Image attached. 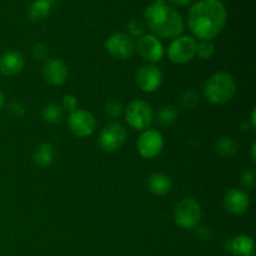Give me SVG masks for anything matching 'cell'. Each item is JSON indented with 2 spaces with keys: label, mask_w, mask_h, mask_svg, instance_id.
Listing matches in <instances>:
<instances>
[{
  "label": "cell",
  "mask_w": 256,
  "mask_h": 256,
  "mask_svg": "<svg viewBox=\"0 0 256 256\" xmlns=\"http://www.w3.org/2000/svg\"><path fill=\"white\" fill-rule=\"evenodd\" d=\"M228 22V10L222 0H199L192 6L188 18L190 32L196 39L216 38Z\"/></svg>",
  "instance_id": "1"
},
{
  "label": "cell",
  "mask_w": 256,
  "mask_h": 256,
  "mask_svg": "<svg viewBox=\"0 0 256 256\" xmlns=\"http://www.w3.org/2000/svg\"><path fill=\"white\" fill-rule=\"evenodd\" d=\"M146 26L162 39H176L184 32V22L179 12L166 2H152L144 12Z\"/></svg>",
  "instance_id": "2"
},
{
  "label": "cell",
  "mask_w": 256,
  "mask_h": 256,
  "mask_svg": "<svg viewBox=\"0 0 256 256\" xmlns=\"http://www.w3.org/2000/svg\"><path fill=\"white\" fill-rule=\"evenodd\" d=\"M236 92L235 79L224 72H215L206 80L204 85L205 98L216 105L226 104L232 99Z\"/></svg>",
  "instance_id": "3"
},
{
  "label": "cell",
  "mask_w": 256,
  "mask_h": 256,
  "mask_svg": "<svg viewBox=\"0 0 256 256\" xmlns=\"http://www.w3.org/2000/svg\"><path fill=\"white\" fill-rule=\"evenodd\" d=\"M174 219L175 222L182 229H195L202 219V208L199 202L192 198L182 199L175 208Z\"/></svg>",
  "instance_id": "4"
},
{
  "label": "cell",
  "mask_w": 256,
  "mask_h": 256,
  "mask_svg": "<svg viewBox=\"0 0 256 256\" xmlns=\"http://www.w3.org/2000/svg\"><path fill=\"white\" fill-rule=\"evenodd\" d=\"M125 119L126 122L135 130H146L152 125L154 114L152 109L146 102L134 100L125 109Z\"/></svg>",
  "instance_id": "5"
},
{
  "label": "cell",
  "mask_w": 256,
  "mask_h": 256,
  "mask_svg": "<svg viewBox=\"0 0 256 256\" xmlns=\"http://www.w3.org/2000/svg\"><path fill=\"white\" fill-rule=\"evenodd\" d=\"M196 40L192 36H179L168 48V56L175 64H185L196 55Z\"/></svg>",
  "instance_id": "6"
},
{
  "label": "cell",
  "mask_w": 256,
  "mask_h": 256,
  "mask_svg": "<svg viewBox=\"0 0 256 256\" xmlns=\"http://www.w3.org/2000/svg\"><path fill=\"white\" fill-rule=\"evenodd\" d=\"M68 125H69L70 132L75 136L88 138L95 132L96 120L88 110L76 109L70 112L69 118H68Z\"/></svg>",
  "instance_id": "7"
},
{
  "label": "cell",
  "mask_w": 256,
  "mask_h": 256,
  "mask_svg": "<svg viewBox=\"0 0 256 256\" xmlns=\"http://www.w3.org/2000/svg\"><path fill=\"white\" fill-rule=\"evenodd\" d=\"M126 140L125 129L118 122H110L99 135V146L105 152H114L119 150Z\"/></svg>",
  "instance_id": "8"
},
{
  "label": "cell",
  "mask_w": 256,
  "mask_h": 256,
  "mask_svg": "<svg viewBox=\"0 0 256 256\" xmlns=\"http://www.w3.org/2000/svg\"><path fill=\"white\" fill-rule=\"evenodd\" d=\"M138 152L144 159H154L164 148V138L158 130L146 129L142 132L136 142Z\"/></svg>",
  "instance_id": "9"
},
{
  "label": "cell",
  "mask_w": 256,
  "mask_h": 256,
  "mask_svg": "<svg viewBox=\"0 0 256 256\" xmlns=\"http://www.w3.org/2000/svg\"><path fill=\"white\" fill-rule=\"evenodd\" d=\"M105 48L112 56L120 60H126L132 56L135 52V42L126 32H115L108 38Z\"/></svg>",
  "instance_id": "10"
},
{
  "label": "cell",
  "mask_w": 256,
  "mask_h": 256,
  "mask_svg": "<svg viewBox=\"0 0 256 256\" xmlns=\"http://www.w3.org/2000/svg\"><path fill=\"white\" fill-rule=\"evenodd\" d=\"M136 50L140 56L149 62H158L164 56V48L162 42L155 35H142L136 44Z\"/></svg>",
  "instance_id": "11"
},
{
  "label": "cell",
  "mask_w": 256,
  "mask_h": 256,
  "mask_svg": "<svg viewBox=\"0 0 256 256\" xmlns=\"http://www.w3.org/2000/svg\"><path fill=\"white\" fill-rule=\"evenodd\" d=\"M162 82V74L154 65H144L136 72V84L142 92H154Z\"/></svg>",
  "instance_id": "12"
},
{
  "label": "cell",
  "mask_w": 256,
  "mask_h": 256,
  "mask_svg": "<svg viewBox=\"0 0 256 256\" xmlns=\"http://www.w3.org/2000/svg\"><path fill=\"white\" fill-rule=\"evenodd\" d=\"M42 76L49 84L60 86L68 79V66L59 59H48L42 65Z\"/></svg>",
  "instance_id": "13"
},
{
  "label": "cell",
  "mask_w": 256,
  "mask_h": 256,
  "mask_svg": "<svg viewBox=\"0 0 256 256\" xmlns=\"http://www.w3.org/2000/svg\"><path fill=\"white\" fill-rule=\"evenodd\" d=\"M224 205L230 214L242 215L249 208V196L242 190L230 189L224 198Z\"/></svg>",
  "instance_id": "14"
},
{
  "label": "cell",
  "mask_w": 256,
  "mask_h": 256,
  "mask_svg": "<svg viewBox=\"0 0 256 256\" xmlns=\"http://www.w3.org/2000/svg\"><path fill=\"white\" fill-rule=\"evenodd\" d=\"M24 65V56L19 52H8L0 56V72L6 76L19 74Z\"/></svg>",
  "instance_id": "15"
},
{
  "label": "cell",
  "mask_w": 256,
  "mask_h": 256,
  "mask_svg": "<svg viewBox=\"0 0 256 256\" xmlns=\"http://www.w3.org/2000/svg\"><path fill=\"white\" fill-rule=\"evenodd\" d=\"M228 252L232 256H255L254 240L248 235H238L226 242Z\"/></svg>",
  "instance_id": "16"
},
{
  "label": "cell",
  "mask_w": 256,
  "mask_h": 256,
  "mask_svg": "<svg viewBox=\"0 0 256 256\" xmlns=\"http://www.w3.org/2000/svg\"><path fill=\"white\" fill-rule=\"evenodd\" d=\"M148 188H149L150 192L158 196H164V195L169 194L170 190L172 188V182L168 175L162 174V172H156L152 174L148 180Z\"/></svg>",
  "instance_id": "17"
},
{
  "label": "cell",
  "mask_w": 256,
  "mask_h": 256,
  "mask_svg": "<svg viewBox=\"0 0 256 256\" xmlns=\"http://www.w3.org/2000/svg\"><path fill=\"white\" fill-rule=\"evenodd\" d=\"M52 12V2L50 0H35L28 9V18L32 22H40L46 19Z\"/></svg>",
  "instance_id": "18"
},
{
  "label": "cell",
  "mask_w": 256,
  "mask_h": 256,
  "mask_svg": "<svg viewBox=\"0 0 256 256\" xmlns=\"http://www.w3.org/2000/svg\"><path fill=\"white\" fill-rule=\"evenodd\" d=\"M54 148L49 142H42L34 152V162L39 166H49L54 160Z\"/></svg>",
  "instance_id": "19"
},
{
  "label": "cell",
  "mask_w": 256,
  "mask_h": 256,
  "mask_svg": "<svg viewBox=\"0 0 256 256\" xmlns=\"http://www.w3.org/2000/svg\"><path fill=\"white\" fill-rule=\"evenodd\" d=\"M62 115H64V109L60 105L50 104L42 109V118L50 124H58L62 122Z\"/></svg>",
  "instance_id": "20"
},
{
  "label": "cell",
  "mask_w": 256,
  "mask_h": 256,
  "mask_svg": "<svg viewBox=\"0 0 256 256\" xmlns=\"http://www.w3.org/2000/svg\"><path fill=\"white\" fill-rule=\"evenodd\" d=\"M238 146H239L238 142L229 136L220 138L216 142V152L222 156H229V155L235 154L238 152Z\"/></svg>",
  "instance_id": "21"
},
{
  "label": "cell",
  "mask_w": 256,
  "mask_h": 256,
  "mask_svg": "<svg viewBox=\"0 0 256 256\" xmlns=\"http://www.w3.org/2000/svg\"><path fill=\"white\" fill-rule=\"evenodd\" d=\"M176 108L172 106V105H166V106H162L160 109L159 114H158V122L162 126H169V125H172L176 120Z\"/></svg>",
  "instance_id": "22"
},
{
  "label": "cell",
  "mask_w": 256,
  "mask_h": 256,
  "mask_svg": "<svg viewBox=\"0 0 256 256\" xmlns=\"http://www.w3.org/2000/svg\"><path fill=\"white\" fill-rule=\"evenodd\" d=\"M179 102L182 109H194L199 104V95H198V92L195 90H186L180 96Z\"/></svg>",
  "instance_id": "23"
},
{
  "label": "cell",
  "mask_w": 256,
  "mask_h": 256,
  "mask_svg": "<svg viewBox=\"0 0 256 256\" xmlns=\"http://www.w3.org/2000/svg\"><path fill=\"white\" fill-rule=\"evenodd\" d=\"M196 54L202 60L212 59L215 54V45L210 40H202L196 44Z\"/></svg>",
  "instance_id": "24"
},
{
  "label": "cell",
  "mask_w": 256,
  "mask_h": 256,
  "mask_svg": "<svg viewBox=\"0 0 256 256\" xmlns=\"http://www.w3.org/2000/svg\"><path fill=\"white\" fill-rule=\"evenodd\" d=\"M122 110H124V108H122V105L120 104L119 102H116V100H112V102H108L106 106H105V112H106L108 116H110L112 119L119 118L120 115L122 114Z\"/></svg>",
  "instance_id": "25"
},
{
  "label": "cell",
  "mask_w": 256,
  "mask_h": 256,
  "mask_svg": "<svg viewBox=\"0 0 256 256\" xmlns=\"http://www.w3.org/2000/svg\"><path fill=\"white\" fill-rule=\"evenodd\" d=\"M144 24L138 19H132L128 24V30H129V34L132 36L142 38V34H144Z\"/></svg>",
  "instance_id": "26"
},
{
  "label": "cell",
  "mask_w": 256,
  "mask_h": 256,
  "mask_svg": "<svg viewBox=\"0 0 256 256\" xmlns=\"http://www.w3.org/2000/svg\"><path fill=\"white\" fill-rule=\"evenodd\" d=\"M48 48L46 45L42 44V42H38L32 46V56L36 60H45L48 56Z\"/></svg>",
  "instance_id": "27"
},
{
  "label": "cell",
  "mask_w": 256,
  "mask_h": 256,
  "mask_svg": "<svg viewBox=\"0 0 256 256\" xmlns=\"http://www.w3.org/2000/svg\"><path fill=\"white\" fill-rule=\"evenodd\" d=\"M255 179H256V175H255V172L252 169L245 170V172L242 174V184L244 185L245 188L254 186Z\"/></svg>",
  "instance_id": "28"
},
{
  "label": "cell",
  "mask_w": 256,
  "mask_h": 256,
  "mask_svg": "<svg viewBox=\"0 0 256 256\" xmlns=\"http://www.w3.org/2000/svg\"><path fill=\"white\" fill-rule=\"evenodd\" d=\"M62 109L68 110V112H72L74 110H76L78 108V100L74 95H65L62 98Z\"/></svg>",
  "instance_id": "29"
},
{
  "label": "cell",
  "mask_w": 256,
  "mask_h": 256,
  "mask_svg": "<svg viewBox=\"0 0 256 256\" xmlns=\"http://www.w3.org/2000/svg\"><path fill=\"white\" fill-rule=\"evenodd\" d=\"M8 112H9L10 116L15 118V119L24 116V114H25L24 106H22V104H19V102H12V104L9 105V108H8Z\"/></svg>",
  "instance_id": "30"
},
{
  "label": "cell",
  "mask_w": 256,
  "mask_h": 256,
  "mask_svg": "<svg viewBox=\"0 0 256 256\" xmlns=\"http://www.w3.org/2000/svg\"><path fill=\"white\" fill-rule=\"evenodd\" d=\"M169 2L176 6H185V5H189L192 0H169Z\"/></svg>",
  "instance_id": "31"
},
{
  "label": "cell",
  "mask_w": 256,
  "mask_h": 256,
  "mask_svg": "<svg viewBox=\"0 0 256 256\" xmlns=\"http://www.w3.org/2000/svg\"><path fill=\"white\" fill-rule=\"evenodd\" d=\"M4 104H5V96H4V94H2V90H0V109L4 106Z\"/></svg>",
  "instance_id": "32"
},
{
  "label": "cell",
  "mask_w": 256,
  "mask_h": 256,
  "mask_svg": "<svg viewBox=\"0 0 256 256\" xmlns=\"http://www.w3.org/2000/svg\"><path fill=\"white\" fill-rule=\"evenodd\" d=\"M255 148H256V145H255V142H252V160H255Z\"/></svg>",
  "instance_id": "33"
},
{
  "label": "cell",
  "mask_w": 256,
  "mask_h": 256,
  "mask_svg": "<svg viewBox=\"0 0 256 256\" xmlns=\"http://www.w3.org/2000/svg\"><path fill=\"white\" fill-rule=\"evenodd\" d=\"M252 128H255V110L252 114Z\"/></svg>",
  "instance_id": "34"
},
{
  "label": "cell",
  "mask_w": 256,
  "mask_h": 256,
  "mask_svg": "<svg viewBox=\"0 0 256 256\" xmlns=\"http://www.w3.org/2000/svg\"><path fill=\"white\" fill-rule=\"evenodd\" d=\"M154 2H166V0H155Z\"/></svg>",
  "instance_id": "35"
},
{
  "label": "cell",
  "mask_w": 256,
  "mask_h": 256,
  "mask_svg": "<svg viewBox=\"0 0 256 256\" xmlns=\"http://www.w3.org/2000/svg\"><path fill=\"white\" fill-rule=\"evenodd\" d=\"M50 2H58V0H50Z\"/></svg>",
  "instance_id": "36"
}]
</instances>
